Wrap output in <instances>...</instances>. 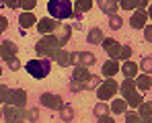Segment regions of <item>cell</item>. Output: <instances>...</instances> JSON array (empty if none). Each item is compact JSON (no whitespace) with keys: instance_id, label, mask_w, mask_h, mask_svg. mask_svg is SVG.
Returning a JSON list of instances; mask_svg holds the SVG:
<instances>
[{"instance_id":"obj_33","label":"cell","mask_w":152,"mask_h":123,"mask_svg":"<svg viewBox=\"0 0 152 123\" xmlns=\"http://www.w3.org/2000/svg\"><path fill=\"white\" fill-rule=\"evenodd\" d=\"M82 88H84V82H80V80H74V78L70 80V90H72V92H80Z\"/></svg>"},{"instance_id":"obj_4","label":"cell","mask_w":152,"mask_h":123,"mask_svg":"<svg viewBox=\"0 0 152 123\" xmlns=\"http://www.w3.org/2000/svg\"><path fill=\"white\" fill-rule=\"evenodd\" d=\"M97 97H99V100H109V98L115 97V92L119 90V84L113 80V78H107L105 82H101L97 88Z\"/></svg>"},{"instance_id":"obj_30","label":"cell","mask_w":152,"mask_h":123,"mask_svg":"<svg viewBox=\"0 0 152 123\" xmlns=\"http://www.w3.org/2000/svg\"><path fill=\"white\" fill-rule=\"evenodd\" d=\"M140 70H144V74H152V57H144L138 66Z\"/></svg>"},{"instance_id":"obj_16","label":"cell","mask_w":152,"mask_h":123,"mask_svg":"<svg viewBox=\"0 0 152 123\" xmlns=\"http://www.w3.org/2000/svg\"><path fill=\"white\" fill-rule=\"evenodd\" d=\"M119 72H124L126 78H136V76H138V66H136L132 60H126L124 66H119Z\"/></svg>"},{"instance_id":"obj_5","label":"cell","mask_w":152,"mask_h":123,"mask_svg":"<svg viewBox=\"0 0 152 123\" xmlns=\"http://www.w3.org/2000/svg\"><path fill=\"white\" fill-rule=\"evenodd\" d=\"M95 62H97V57H95L91 51H74V53H70V64H72V66L91 68Z\"/></svg>"},{"instance_id":"obj_38","label":"cell","mask_w":152,"mask_h":123,"mask_svg":"<svg viewBox=\"0 0 152 123\" xmlns=\"http://www.w3.org/2000/svg\"><path fill=\"white\" fill-rule=\"evenodd\" d=\"M8 68H10L12 72H17V70L21 68V62H19V57H12V60L8 62Z\"/></svg>"},{"instance_id":"obj_1","label":"cell","mask_w":152,"mask_h":123,"mask_svg":"<svg viewBox=\"0 0 152 123\" xmlns=\"http://www.w3.org/2000/svg\"><path fill=\"white\" fill-rule=\"evenodd\" d=\"M58 49H60V43H58V39H56V35H53V33L43 35V37L35 43V51H37V55H39V57L53 60V55H56V51H58Z\"/></svg>"},{"instance_id":"obj_39","label":"cell","mask_w":152,"mask_h":123,"mask_svg":"<svg viewBox=\"0 0 152 123\" xmlns=\"http://www.w3.org/2000/svg\"><path fill=\"white\" fill-rule=\"evenodd\" d=\"M144 39H146L148 43H152V25H146V27H144Z\"/></svg>"},{"instance_id":"obj_44","label":"cell","mask_w":152,"mask_h":123,"mask_svg":"<svg viewBox=\"0 0 152 123\" xmlns=\"http://www.w3.org/2000/svg\"><path fill=\"white\" fill-rule=\"evenodd\" d=\"M150 0H138V8H146Z\"/></svg>"},{"instance_id":"obj_40","label":"cell","mask_w":152,"mask_h":123,"mask_svg":"<svg viewBox=\"0 0 152 123\" xmlns=\"http://www.w3.org/2000/svg\"><path fill=\"white\" fill-rule=\"evenodd\" d=\"M6 29H8V19L4 15H0V33H4Z\"/></svg>"},{"instance_id":"obj_21","label":"cell","mask_w":152,"mask_h":123,"mask_svg":"<svg viewBox=\"0 0 152 123\" xmlns=\"http://www.w3.org/2000/svg\"><path fill=\"white\" fill-rule=\"evenodd\" d=\"M53 60H56V62H58L60 66H68V64H70V53H68V51H64V49L60 47L58 51H56Z\"/></svg>"},{"instance_id":"obj_50","label":"cell","mask_w":152,"mask_h":123,"mask_svg":"<svg viewBox=\"0 0 152 123\" xmlns=\"http://www.w3.org/2000/svg\"><path fill=\"white\" fill-rule=\"evenodd\" d=\"M115 2H117V0H115Z\"/></svg>"},{"instance_id":"obj_6","label":"cell","mask_w":152,"mask_h":123,"mask_svg":"<svg viewBox=\"0 0 152 123\" xmlns=\"http://www.w3.org/2000/svg\"><path fill=\"white\" fill-rule=\"evenodd\" d=\"M51 33L56 35V39H58L60 47H64V45H66V43L70 41V33H72V27H70V25H64L62 21H58L56 29H53Z\"/></svg>"},{"instance_id":"obj_46","label":"cell","mask_w":152,"mask_h":123,"mask_svg":"<svg viewBox=\"0 0 152 123\" xmlns=\"http://www.w3.org/2000/svg\"><path fill=\"white\" fill-rule=\"evenodd\" d=\"M142 123H152V117H146V119H142Z\"/></svg>"},{"instance_id":"obj_3","label":"cell","mask_w":152,"mask_h":123,"mask_svg":"<svg viewBox=\"0 0 152 123\" xmlns=\"http://www.w3.org/2000/svg\"><path fill=\"white\" fill-rule=\"evenodd\" d=\"M27 72L31 74L33 78H37V80H41V78H45L51 70V62L48 57H39V60H31V62H27Z\"/></svg>"},{"instance_id":"obj_48","label":"cell","mask_w":152,"mask_h":123,"mask_svg":"<svg viewBox=\"0 0 152 123\" xmlns=\"http://www.w3.org/2000/svg\"><path fill=\"white\" fill-rule=\"evenodd\" d=\"M0 117H2V109H0Z\"/></svg>"},{"instance_id":"obj_2","label":"cell","mask_w":152,"mask_h":123,"mask_svg":"<svg viewBox=\"0 0 152 123\" xmlns=\"http://www.w3.org/2000/svg\"><path fill=\"white\" fill-rule=\"evenodd\" d=\"M72 0H50L48 2V12L51 19L56 21H64L72 17Z\"/></svg>"},{"instance_id":"obj_28","label":"cell","mask_w":152,"mask_h":123,"mask_svg":"<svg viewBox=\"0 0 152 123\" xmlns=\"http://www.w3.org/2000/svg\"><path fill=\"white\" fill-rule=\"evenodd\" d=\"M95 115H97V117H105V115H109V107H107L103 100L95 105Z\"/></svg>"},{"instance_id":"obj_36","label":"cell","mask_w":152,"mask_h":123,"mask_svg":"<svg viewBox=\"0 0 152 123\" xmlns=\"http://www.w3.org/2000/svg\"><path fill=\"white\" fill-rule=\"evenodd\" d=\"M8 86L6 84H0V103H6V98H8Z\"/></svg>"},{"instance_id":"obj_20","label":"cell","mask_w":152,"mask_h":123,"mask_svg":"<svg viewBox=\"0 0 152 123\" xmlns=\"http://www.w3.org/2000/svg\"><path fill=\"white\" fill-rule=\"evenodd\" d=\"M88 76H91V72H88V68H84V66H76L74 74H72V78H74V80H80V82H86Z\"/></svg>"},{"instance_id":"obj_27","label":"cell","mask_w":152,"mask_h":123,"mask_svg":"<svg viewBox=\"0 0 152 123\" xmlns=\"http://www.w3.org/2000/svg\"><path fill=\"white\" fill-rule=\"evenodd\" d=\"M109 27H111L113 31L121 29V27H124V19H121V17H117V15H111V19H109Z\"/></svg>"},{"instance_id":"obj_18","label":"cell","mask_w":152,"mask_h":123,"mask_svg":"<svg viewBox=\"0 0 152 123\" xmlns=\"http://www.w3.org/2000/svg\"><path fill=\"white\" fill-rule=\"evenodd\" d=\"M136 88H140L142 92L150 90V88H152V78H150V74H142V76H138V78H136Z\"/></svg>"},{"instance_id":"obj_31","label":"cell","mask_w":152,"mask_h":123,"mask_svg":"<svg viewBox=\"0 0 152 123\" xmlns=\"http://www.w3.org/2000/svg\"><path fill=\"white\" fill-rule=\"evenodd\" d=\"M25 117L29 119V121L37 123V121H39V109H35V107H33V109H27V111H25Z\"/></svg>"},{"instance_id":"obj_19","label":"cell","mask_w":152,"mask_h":123,"mask_svg":"<svg viewBox=\"0 0 152 123\" xmlns=\"http://www.w3.org/2000/svg\"><path fill=\"white\" fill-rule=\"evenodd\" d=\"M119 90H121V95L126 98L129 97V95H134V92H136V80H134V78H126V80L121 82Z\"/></svg>"},{"instance_id":"obj_9","label":"cell","mask_w":152,"mask_h":123,"mask_svg":"<svg viewBox=\"0 0 152 123\" xmlns=\"http://www.w3.org/2000/svg\"><path fill=\"white\" fill-rule=\"evenodd\" d=\"M41 105L48 107V109H53V111H60V107L64 105V100L60 95H51V92H43L41 95Z\"/></svg>"},{"instance_id":"obj_35","label":"cell","mask_w":152,"mask_h":123,"mask_svg":"<svg viewBox=\"0 0 152 123\" xmlns=\"http://www.w3.org/2000/svg\"><path fill=\"white\" fill-rule=\"evenodd\" d=\"M132 57V45H121V55L119 60H129Z\"/></svg>"},{"instance_id":"obj_14","label":"cell","mask_w":152,"mask_h":123,"mask_svg":"<svg viewBox=\"0 0 152 123\" xmlns=\"http://www.w3.org/2000/svg\"><path fill=\"white\" fill-rule=\"evenodd\" d=\"M99 8H101L105 15H117V8H119V2L115 0H99Z\"/></svg>"},{"instance_id":"obj_22","label":"cell","mask_w":152,"mask_h":123,"mask_svg":"<svg viewBox=\"0 0 152 123\" xmlns=\"http://www.w3.org/2000/svg\"><path fill=\"white\" fill-rule=\"evenodd\" d=\"M60 119H64V121H72L74 119V109L70 107V105H62L60 107Z\"/></svg>"},{"instance_id":"obj_10","label":"cell","mask_w":152,"mask_h":123,"mask_svg":"<svg viewBox=\"0 0 152 123\" xmlns=\"http://www.w3.org/2000/svg\"><path fill=\"white\" fill-rule=\"evenodd\" d=\"M17 51H19V47L12 41H2L0 43V57L4 62H10L12 57H17Z\"/></svg>"},{"instance_id":"obj_42","label":"cell","mask_w":152,"mask_h":123,"mask_svg":"<svg viewBox=\"0 0 152 123\" xmlns=\"http://www.w3.org/2000/svg\"><path fill=\"white\" fill-rule=\"evenodd\" d=\"M23 119H25V115H17V117L6 119V123H23Z\"/></svg>"},{"instance_id":"obj_23","label":"cell","mask_w":152,"mask_h":123,"mask_svg":"<svg viewBox=\"0 0 152 123\" xmlns=\"http://www.w3.org/2000/svg\"><path fill=\"white\" fill-rule=\"evenodd\" d=\"M111 111L117 113V115H119V113H126L127 111V103L126 100H117V98H115V100L111 103Z\"/></svg>"},{"instance_id":"obj_43","label":"cell","mask_w":152,"mask_h":123,"mask_svg":"<svg viewBox=\"0 0 152 123\" xmlns=\"http://www.w3.org/2000/svg\"><path fill=\"white\" fill-rule=\"evenodd\" d=\"M97 123H115L113 117H109V115H105V117H99V121Z\"/></svg>"},{"instance_id":"obj_34","label":"cell","mask_w":152,"mask_h":123,"mask_svg":"<svg viewBox=\"0 0 152 123\" xmlns=\"http://www.w3.org/2000/svg\"><path fill=\"white\" fill-rule=\"evenodd\" d=\"M126 123H142V117L138 113H126Z\"/></svg>"},{"instance_id":"obj_12","label":"cell","mask_w":152,"mask_h":123,"mask_svg":"<svg viewBox=\"0 0 152 123\" xmlns=\"http://www.w3.org/2000/svg\"><path fill=\"white\" fill-rule=\"evenodd\" d=\"M117 72H119V62L109 57V60L103 64V76H107V78H113V76H115Z\"/></svg>"},{"instance_id":"obj_26","label":"cell","mask_w":152,"mask_h":123,"mask_svg":"<svg viewBox=\"0 0 152 123\" xmlns=\"http://www.w3.org/2000/svg\"><path fill=\"white\" fill-rule=\"evenodd\" d=\"M99 84H101L99 76H93V74H91V76H88V80L84 82V88H88V90H95V88H97Z\"/></svg>"},{"instance_id":"obj_13","label":"cell","mask_w":152,"mask_h":123,"mask_svg":"<svg viewBox=\"0 0 152 123\" xmlns=\"http://www.w3.org/2000/svg\"><path fill=\"white\" fill-rule=\"evenodd\" d=\"M56 25H58L56 19H41V21H37V31L41 35H48V33H51L56 29Z\"/></svg>"},{"instance_id":"obj_49","label":"cell","mask_w":152,"mask_h":123,"mask_svg":"<svg viewBox=\"0 0 152 123\" xmlns=\"http://www.w3.org/2000/svg\"><path fill=\"white\" fill-rule=\"evenodd\" d=\"M0 2H2V0H0Z\"/></svg>"},{"instance_id":"obj_25","label":"cell","mask_w":152,"mask_h":123,"mask_svg":"<svg viewBox=\"0 0 152 123\" xmlns=\"http://www.w3.org/2000/svg\"><path fill=\"white\" fill-rule=\"evenodd\" d=\"M93 8V0H76V8L78 12H86V10H91Z\"/></svg>"},{"instance_id":"obj_15","label":"cell","mask_w":152,"mask_h":123,"mask_svg":"<svg viewBox=\"0 0 152 123\" xmlns=\"http://www.w3.org/2000/svg\"><path fill=\"white\" fill-rule=\"evenodd\" d=\"M103 39H105V33H103L99 27H93V29L88 31V37H86V41H88L91 45H99V43H103Z\"/></svg>"},{"instance_id":"obj_24","label":"cell","mask_w":152,"mask_h":123,"mask_svg":"<svg viewBox=\"0 0 152 123\" xmlns=\"http://www.w3.org/2000/svg\"><path fill=\"white\" fill-rule=\"evenodd\" d=\"M138 109H140V113H138V115H140L142 119H146V117H152V103H142Z\"/></svg>"},{"instance_id":"obj_11","label":"cell","mask_w":152,"mask_h":123,"mask_svg":"<svg viewBox=\"0 0 152 123\" xmlns=\"http://www.w3.org/2000/svg\"><path fill=\"white\" fill-rule=\"evenodd\" d=\"M129 23H132V29H144L146 23H148V12H146L144 8H138V10L132 15Z\"/></svg>"},{"instance_id":"obj_41","label":"cell","mask_w":152,"mask_h":123,"mask_svg":"<svg viewBox=\"0 0 152 123\" xmlns=\"http://www.w3.org/2000/svg\"><path fill=\"white\" fill-rule=\"evenodd\" d=\"M2 2H4L8 8H17V6H21V2H19V0H2Z\"/></svg>"},{"instance_id":"obj_45","label":"cell","mask_w":152,"mask_h":123,"mask_svg":"<svg viewBox=\"0 0 152 123\" xmlns=\"http://www.w3.org/2000/svg\"><path fill=\"white\" fill-rule=\"evenodd\" d=\"M146 12H148V17H150V21H152V6H148V10H146Z\"/></svg>"},{"instance_id":"obj_7","label":"cell","mask_w":152,"mask_h":123,"mask_svg":"<svg viewBox=\"0 0 152 123\" xmlns=\"http://www.w3.org/2000/svg\"><path fill=\"white\" fill-rule=\"evenodd\" d=\"M103 49L107 51V55L111 60H119V55H121V43H117L113 37L103 39Z\"/></svg>"},{"instance_id":"obj_8","label":"cell","mask_w":152,"mask_h":123,"mask_svg":"<svg viewBox=\"0 0 152 123\" xmlns=\"http://www.w3.org/2000/svg\"><path fill=\"white\" fill-rule=\"evenodd\" d=\"M6 105H15V107H25L27 105V92L23 88H17V90H8V98H6Z\"/></svg>"},{"instance_id":"obj_17","label":"cell","mask_w":152,"mask_h":123,"mask_svg":"<svg viewBox=\"0 0 152 123\" xmlns=\"http://www.w3.org/2000/svg\"><path fill=\"white\" fill-rule=\"evenodd\" d=\"M35 23H37V17H35L31 10H25V12L19 17V25H21V29H29V27H33Z\"/></svg>"},{"instance_id":"obj_47","label":"cell","mask_w":152,"mask_h":123,"mask_svg":"<svg viewBox=\"0 0 152 123\" xmlns=\"http://www.w3.org/2000/svg\"><path fill=\"white\" fill-rule=\"evenodd\" d=\"M0 76H2V66H0Z\"/></svg>"},{"instance_id":"obj_29","label":"cell","mask_w":152,"mask_h":123,"mask_svg":"<svg viewBox=\"0 0 152 123\" xmlns=\"http://www.w3.org/2000/svg\"><path fill=\"white\" fill-rule=\"evenodd\" d=\"M126 103L129 105V107H140V105L144 103V98L140 97V95H136V92H134V95H129V97L126 98Z\"/></svg>"},{"instance_id":"obj_32","label":"cell","mask_w":152,"mask_h":123,"mask_svg":"<svg viewBox=\"0 0 152 123\" xmlns=\"http://www.w3.org/2000/svg\"><path fill=\"white\" fill-rule=\"evenodd\" d=\"M119 6L124 10H134V8H138V0H119Z\"/></svg>"},{"instance_id":"obj_37","label":"cell","mask_w":152,"mask_h":123,"mask_svg":"<svg viewBox=\"0 0 152 123\" xmlns=\"http://www.w3.org/2000/svg\"><path fill=\"white\" fill-rule=\"evenodd\" d=\"M19 2H21V6H23L25 10H33L35 4H37V0H19Z\"/></svg>"}]
</instances>
